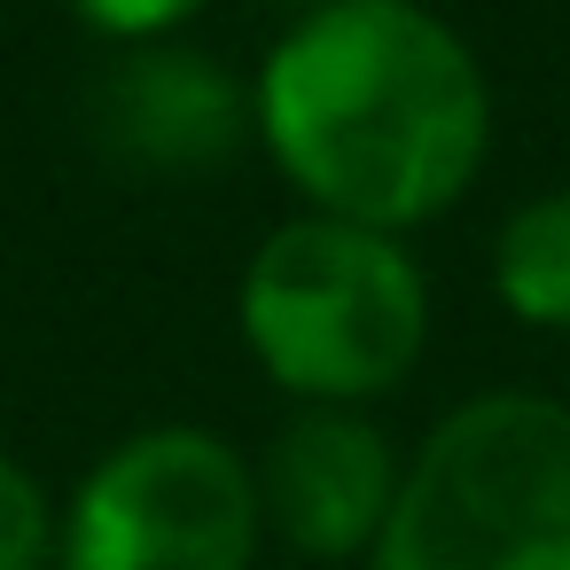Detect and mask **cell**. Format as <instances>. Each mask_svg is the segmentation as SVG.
<instances>
[{"label":"cell","instance_id":"obj_1","mask_svg":"<svg viewBox=\"0 0 570 570\" xmlns=\"http://www.w3.org/2000/svg\"><path fill=\"white\" fill-rule=\"evenodd\" d=\"M250 118L305 212L375 235L445 219L492 157L484 63L422 0L297 17L250 79Z\"/></svg>","mask_w":570,"mask_h":570},{"label":"cell","instance_id":"obj_2","mask_svg":"<svg viewBox=\"0 0 570 570\" xmlns=\"http://www.w3.org/2000/svg\"><path fill=\"white\" fill-rule=\"evenodd\" d=\"M235 328L297 406H375L430 344V282L399 235L297 212L250 250Z\"/></svg>","mask_w":570,"mask_h":570},{"label":"cell","instance_id":"obj_3","mask_svg":"<svg viewBox=\"0 0 570 570\" xmlns=\"http://www.w3.org/2000/svg\"><path fill=\"white\" fill-rule=\"evenodd\" d=\"M367 570H570V406L476 391L438 414Z\"/></svg>","mask_w":570,"mask_h":570},{"label":"cell","instance_id":"obj_4","mask_svg":"<svg viewBox=\"0 0 570 570\" xmlns=\"http://www.w3.org/2000/svg\"><path fill=\"white\" fill-rule=\"evenodd\" d=\"M266 539L258 461L219 430L157 422L118 438L56 523L63 570H250Z\"/></svg>","mask_w":570,"mask_h":570},{"label":"cell","instance_id":"obj_5","mask_svg":"<svg viewBox=\"0 0 570 570\" xmlns=\"http://www.w3.org/2000/svg\"><path fill=\"white\" fill-rule=\"evenodd\" d=\"M399 476L406 453L367 406H297L258 461L266 539H282L313 570L367 562L399 508Z\"/></svg>","mask_w":570,"mask_h":570},{"label":"cell","instance_id":"obj_6","mask_svg":"<svg viewBox=\"0 0 570 570\" xmlns=\"http://www.w3.org/2000/svg\"><path fill=\"white\" fill-rule=\"evenodd\" d=\"M250 134H258L250 87L196 40L126 48L110 79L95 87V141L126 173H149V180L219 173Z\"/></svg>","mask_w":570,"mask_h":570},{"label":"cell","instance_id":"obj_7","mask_svg":"<svg viewBox=\"0 0 570 570\" xmlns=\"http://www.w3.org/2000/svg\"><path fill=\"white\" fill-rule=\"evenodd\" d=\"M492 297L523 328L570 336V188H547L515 204L492 235Z\"/></svg>","mask_w":570,"mask_h":570},{"label":"cell","instance_id":"obj_8","mask_svg":"<svg viewBox=\"0 0 570 570\" xmlns=\"http://www.w3.org/2000/svg\"><path fill=\"white\" fill-rule=\"evenodd\" d=\"M56 523L63 515L48 508V484L17 453H0V570H48Z\"/></svg>","mask_w":570,"mask_h":570},{"label":"cell","instance_id":"obj_9","mask_svg":"<svg viewBox=\"0 0 570 570\" xmlns=\"http://www.w3.org/2000/svg\"><path fill=\"white\" fill-rule=\"evenodd\" d=\"M63 9L110 48H157V40H180L212 0H63Z\"/></svg>","mask_w":570,"mask_h":570},{"label":"cell","instance_id":"obj_10","mask_svg":"<svg viewBox=\"0 0 570 570\" xmlns=\"http://www.w3.org/2000/svg\"><path fill=\"white\" fill-rule=\"evenodd\" d=\"M289 9H297V17H313V9H336V0H289Z\"/></svg>","mask_w":570,"mask_h":570}]
</instances>
